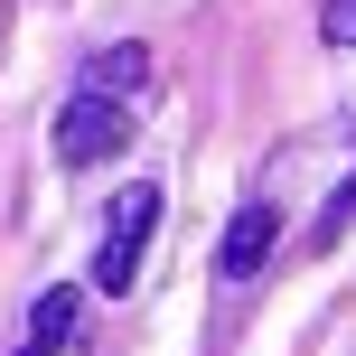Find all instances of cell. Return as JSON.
I'll list each match as a JSON object with an SVG mask.
<instances>
[{
	"mask_svg": "<svg viewBox=\"0 0 356 356\" xmlns=\"http://www.w3.org/2000/svg\"><path fill=\"white\" fill-rule=\"evenodd\" d=\"M150 225H160V188H122V207H113V225H104V244H94V291H113L122 300L131 282H141V244H150Z\"/></svg>",
	"mask_w": 356,
	"mask_h": 356,
	"instance_id": "1",
	"label": "cell"
},
{
	"mask_svg": "<svg viewBox=\"0 0 356 356\" xmlns=\"http://www.w3.org/2000/svg\"><path fill=\"white\" fill-rule=\"evenodd\" d=\"M122 141H131V104H113V94H75V104L56 113V160H66V169L113 160Z\"/></svg>",
	"mask_w": 356,
	"mask_h": 356,
	"instance_id": "2",
	"label": "cell"
},
{
	"mask_svg": "<svg viewBox=\"0 0 356 356\" xmlns=\"http://www.w3.org/2000/svg\"><path fill=\"white\" fill-rule=\"evenodd\" d=\"M272 244H282V207H272V188H263V197L234 207L225 244H216V272H225V282H253V272L272 263Z\"/></svg>",
	"mask_w": 356,
	"mask_h": 356,
	"instance_id": "3",
	"label": "cell"
},
{
	"mask_svg": "<svg viewBox=\"0 0 356 356\" xmlns=\"http://www.w3.org/2000/svg\"><path fill=\"white\" fill-rule=\"evenodd\" d=\"M75 309H85V291H75V282L38 291V309H29V338H19V356H56V347L75 338Z\"/></svg>",
	"mask_w": 356,
	"mask_h": 356,
	"instance_id": "4",
	"label": "cell"
},
{
	"mask_svg": "<svg viewBox=\"0 0 356 356\" xmlns=\"http://www.w3.org/2000/svg\"><path fill=\"white\" fill-rule=\"evenodd\" d=\"M141 85H150V56L141 47H104L85 66V94H113V104H141Z\"/></svg>",
	"mask_w": 356,
	"mask_h": 356,
	"instance_id": "5",
	"label": "cell"
},
{
	"mask_svg": "<svg viewBox=\"0 0 356 356\" xmlns=\"http://www.w3.org/2000/svg\"><path fill=\"white\" fill-rule=\"evenodd\" d=\"M319 38L328 47H356V0H319Z\"/></svg>",
	"mask_w": 356,
	"mask_h": 356,
	"instance_id": "6",
	"label": "cell"
}]
</instances>
